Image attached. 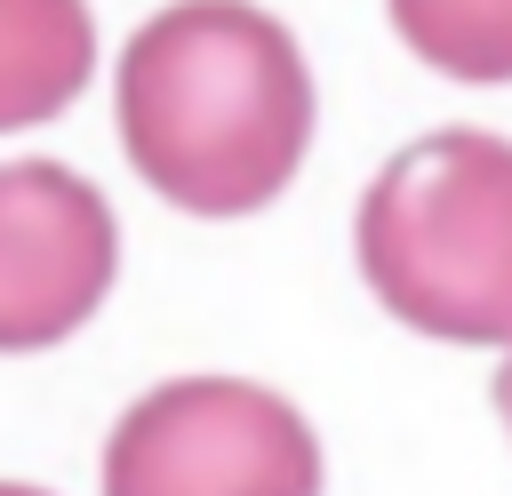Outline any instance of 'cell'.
<instances>
[{"instance_id":"6da1fadb","label":"cell","mask_w":512,"mask_h":496,"mask_svg":"<svg viewBox=\"0 0 512 496\" xmlns=\"http://www.w3.org/2000/svg\"><path fill=\"white\" fill-rule=\"evenodd\" d=\"M120 144L184 216H256L312 144V72L256 0H168L120 56Z\"/></svg>"},{"instance_id":"7a4b0ae2","label":"cell","mask_w":512,"mask_h":496,"mask_svg":"<svg viewBox=\"0 0 512 496\" xmlns=\"http://www.w3.org/2000/svg\"><path fill=\"white\" fill-rule=\"evenodd\" d=\"M352 248L400 328L440 344H512V144L488 128L400 144L360 192Z\"/></svg>"},{"instance_id":"3957f363","label":"cell","mask_w":512,"mask_h":496,"mask_svg":"<svg viewBox=\"0 0 512 496\" xmlns=\"http://www.w3.org/2000/svg\"><path fill=\"white\" fill-rule=\"evenodd\" d=\"M104 496H320V440L264 384L176 376L112 424Z\"/></svg>"},{"instance_id":"5b68a950","label":"cell","mask_w":512,"mask_h":496,"mask_svg":"<svg viewBox=\"0 0 512 496\" xmlns=\"http://www.w3.org/2000/svg\"><path fill=\"white\" fill-rule=\"evenodd\" d=\"M96 72L88 0H0V136L56 120Z\"/></svg>"},{"instance_id":"ba28073f","label":"cell","mask_w":512,"mask_h":496,"mask_svg":"<svg viewBox=\"0 0 512 496\" xmlns=\"http://www.w3.org/2000/svg\"><path fill=\"white\" fill-rule=\"evenodd\" d=\"M0 496H48V488H24V480H0Z\"/></svg>"},{"instance_id":"52a82bcc","label":"cell","mask_w":512,"mask_h":496,"mask_svg":"<svg viewBox=\"0 0 512 496\" xmlns=\"http://www.w3.org/2000/svg\"><path fill=\"white\" fill-rule=\"evenodd\" d=\"M496 416H504V432H512V360L496 368Z\"/></svg>"},{"instance_id":"8992f818","label":"cell","mask_w":512,"mask_h":496,"mask_svg":"<svg viewBox=\"0 0 512 496\" xmlns=\"http://www.w3.org/2000/svg\"><path fill=\"white\" fill-rule=\"evenodd\" d=\"M416 64L448 80H512V0H384Z\"/></svg>"},{"instance_id":"277c9868","label":"cell","mask_w":512,"mask_h":496,"mask_svg":"<svg viewBox=\"0 0 512 496\" xmlns=\"http://www.w3.org/2000/svg\"><path fill=\"white\" fill-rule=\"evenodd\" d=\"M120 272L112 200L64 160L0 168V352H48L96 320Z\"/></svg>"}]
</instances>
